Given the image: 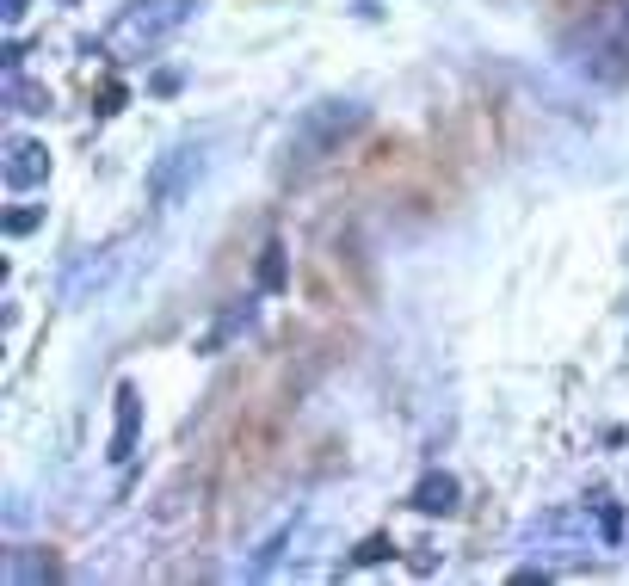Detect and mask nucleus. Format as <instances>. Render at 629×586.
I'll use <instances>...</instances> for the list:
<instances>
[{
  "label": "nucleus",
  "mask_w": 629,
  "mask_h": 586,
  "mask_svg": "<svg viewBox=\"0 0 629 586\" xmlns=\"http://www.w3.org/2000/svg\"><path fill=\"white\" fill-rule=\"evenodd\" d=\"M192 7L198 0H130V7L111 19V31H105V50H118V56H136V50H155V44H167L173 31L192 19Z\"/></svg>",
  "instance_id": "f257e3e1"
},
{
  "label": "nucleus",
  "mask_w": 629,
  "mask_h": 586,
  "mask_svg": "<svg viewBox=\"0 0 629 586\" xmlns=\"http://www.w3.org/2000/svg\"><path fill=\"white\" fill-rule=\"evenodd\" d=\"M352 130H364V105H352V99L309 105V112L296 118V130H290V167H315V161H327Z\"/></svg>",
  "instance_id": "f03ea898"
},
{
  "label": "nucleus",
  "mask_w": 629,
  "mask_h": 586,
  "mask_svg": "<svg viewBox=\"0 0 629 586\" xmlns=\"http://www.w3.org/2000/svg\"><path fill=\"white\" fill-rule=\"evenodd\" d=\"M574 62L586 68V75H599V81L629 75V0H611V7L580 31V38H574Z\"/></svg>",
  "instance_id": "7ed1b4c3"
},
{
  "label": "nucleus",
  "mask_w": 629,
  "mask_h": 586,
  "mask_svg": "<svg viewBox=\"0 0 629 586\" xmlns=\"http://www.w3.org/2000/svg\"><path fill=\"white\" fill-rule=\"evenodd\" d=\"M210 142L204 136H192V142H173V149L155 161V167H148V204H155V210H173L185 192H192L198 186V179H204V167H210Z\"/></svg>",
  "instance_id": "20e7f679"
},
{
  "label": "nucleus",
  "mask_w": 629,
  "mask_h": 586,
  "mask_svg": "<svg viewBox=\"0 0 629 586\" xmlns=\"http://www.w3.org/2000/svg\"><path fill=\"white\" fill-rule=\"evenodd\" d=\"M525 543L537 549V556H555V562H580L586 556V519L580 512H543V519L525 531Z\"/></svg>",
  "instance_id": "39448f33"
},
{
  "label": "nucleus",
  "mask_w": 629,
  "mask_h": 586,
  "mask_svg": "<svg viewBox=\"0 0 629 586\" xmlns=\"http://www.w3.org/2000/svg\"><path fill=\"white\" fill-rule=\"evenodd\" d=\"M44 179H50V149L31 136H13L7 142V186L25 192V186H44Z\"/></svg>",
  "instance_id": "423d86ee"
},
{
  "label": "nucleus",
  "mask_w": 629,
  "mask_h": 586,
  "mask_svg": "<svg viewBox=\"0 0 629 586\" xmlns=\"http://www.w3.org/2000/svg\"><path fill=\"white\" fill-rule=\"evenodd\" d=\"M407 506H414V512H426V519H451V512H457V475L432 469L426 482H420L414 494H407Z\"/></svg>",
  "instance_id": "0eeeda50"
},
{
  "label": "nucleus",
  "mask_w": 629,
  "mask_h": 586,
  "mask_svg": "<svg viewBox=\"0 0 629 586\" xmlns=\"http://www.w3.org/2000/svg\"><path fill=\"white\" fill-rule=\"evenodd\" d=\"M136 432H142V395L124 383V389H118V432H111V451H105V457L124 463V457L136 451Z\"/></svg>",
  "instance_id": "6e6552de"
},
{
  "label": "nucleus",
  "mask_w": 629,
  "mask_h": 586,
  "mask_svg": "<svg viewBox=\"0 0 629 586\" xmlns=\"http://www.w3.org/2000/svg\"><path fill=\"white\" fill-rule=\"evenodd\" d=\"M7 99H13V112H50V93L19 81V75H7Z\"/></svg>",
  "instance_id": "1a4fd4ad"
},
{
  "label": "nucleus",
  "mask_w": 629,
  "mask_h": 586,
  "mask_svg": "<svg viewBox=\"0 0 629 586\" xmlns=\"http://www.w3.org/2000/svg\"><path fill=\"white\" fill-rule=\"evenodd\" d=\"M284 284H290V266H284V247L272 241L259 253V290H284Z\"/></svg>",
  "instance_id": "9d476101"
},
{
  "label": "nucleus",
  "mask_w": 629,
  "mask_h": 586,
  "mask_svg": "<svg viewBox=\"0 0 629 586\" xmlns=\"http://www.w3.org/2000/svg\"><path fill=\"white\" fill-rule=\"evenodd\" d=\"M389 556H395V537H389V531L364 537V543L352 549V562H358V568H377V562H389Z\"/></svg>",
  "instance_id": "9b49d317"
},
{
  "label": "nucleus",
  "mask_w": 629,
  "mask_h": 586,
  "mask_svg": "<svg viewBox=\"0 0 629 586\" xmlns=\"http://www.w3.org/2000/svg\"><path fill=\"white\" fill-rule=\"evenodd\" d=\"M247 315H253L247 303H241V309H222V321H216V327H210V334H204V352H216V346H222V340H229V334H241V327H247Z\"/></svg>",
  "instance_id": "f8f14e48"
},
{
  "label": "nucleus",
  "mask_w": 629,
  "mask_h": 586,
  "mask_svg": "<svg viewBox=\"0 0 629 586\" xmlns=\"http://www.w3.org/2000/svg\"><path fill=\"white\" fill-rule=\"evenodd\" d=\"M50 574H56L50 556H44V562H31V556H19V549L7 556V580H50Z\"/></svg>",
  "instance_id": "ddd939ff"
},
{
  "label": "nucleus",
  "mask_w": 629,
  "mask_h": 586,
  "mask_svg": "<svg viewBox=\"0 0 629 586\" xmlns=\"http://www.w3.org/2000/svg\"><path fill=\"white\" fill-rule=\"evenodd\" d=\"M44 223V210H7V235H31Z\"/></svg>",
  "instance_id": "4468645a"
}]
</instances>
